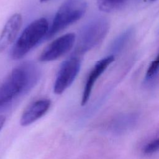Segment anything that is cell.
I'll return each instance as SVG.
<instances>
[{
  "mask_svg": "<svg viewBox=\"0 0 159 159\" xmlns=\"http://www.w3.org/2000/svg\"><path fill=\"white\" fill-rule=\"evenodd\" d=\"M114 60V55H109L99 60L94 65L88 76L84 87L81 102L82 106H84L88 102L96 81Z\"/></svg>",
  "mask_w": 159,
  "mask_h": 159,
  "instance_id": "cell-7",
  "label": "cell"
},
{
  "mask_svg": "<svg viewBox=\"0 0 159 159\" xmlns=\"http://www.w3.org/2000/svg\"><path fill=\"white\" fill-rule=\"evenodd\" d=\"M40 2H46V1H49V0H40Z\"/></svg>",
  "mask_w": 159,
  "mask_h": 159,
  "instance_id": "cell-15",
  "label": "cell"
},
{
  "mask_svg": "<svg viewBox=\"0 0 159 159\" xmlns=\"http://www.w3.org/2000/svg\"><path fill=\"white\" fill-rule=\"evenodd\" d=\"M5 121H6V117L4 116H0V131L1 130L2 128L3 127Z\"/></svg>",
  "mask_w": 159,
  "mask_h": 159,
  "instance_id": "cell-14",
  "label": "cell"
},
{
  "mask_svg": "<svg viewBox=\"0 0 159 159\" xmlns=\"http://www.w3.org/2000/svg\"><path fill=\"white\" fill-rule=\"evenodd\" d=\"M136 120V117L130 115H127L120 117L112 123V128L114 131L120 132L130 128Z\"/></svg>",
  "mask_w": 159,
  "mask_h": 159,
  "instance_id": "cell-10",
  "label": "cell"
},
{
  "mask_svg": "<svg viewBox=\"0 0 159 159\" xmlns=\"http://www.w3.org/2000/svg\"><path fill=\"white\" fill-rule=\"evenodd\" d=\"M75 39L73 33H68L58 37L43 50L39 55V61L47 62L58 59L73 47Z\"/></svg>",
  "mask_w": 159,
  "mask_h": 159,
  "instance_id": "cell-6",
  "label": "cell"
},
{
  "mask_svg": "<svg viewBox=\"0 0 159 159\" xmlns=\"http://www.w3.org/2000/svg\"><path fill=\"white\" fill-rule=\"evenodd\" d=\"M159 148V139L158 137L152 139L149 142H147L142 148L141 150L143 154L145 155H152L158 150Z\"/></svg>",
  "mask_w": 159,
  "mask_h": 159,
  "instance_id": "cell-12",
  "label": "cell"
},
{
  "mask_svg": "<svg viewBox=\"0 0 159 159\" xmlns=\"http://www.w3.org/2000/svg\"><path fill=\"white\" fill-rule=\"evenodd\" d=\"M22 24L20 14L12 15L6 23L0 35V53L12 43L17 35Z\"/></svg>",
  "mask_w": 159,
  "mask_h": 159,
  "instance_id": "cell-8",
  "label": "cell"
},
{
  "mask_svg": "<svg viewBox=\"0 0 159 159\" xmlns=\"http://www.w3.org/2000/svg\"><path fill=\"white\" fill-rule=\"evenodd\" d=\"M81 66V60L74 55L61 65L53 85V92L57 94L63 93L73 82Z\"/></svg>",
  "mask_w": 159,
  "mask_h": 159,
  "instance_id": "cell-5",
  "label": "cell"
},
{
  "mask_svg": "<svg viewBox=\"0 0 159 159\" xmlns=\"http://www.w3.org/2000/svg\"><path fill=\"white\" fill-rule=\"evenodd\" d=\"M109 28V22L104 17L90 21L80 33L75 55H83L97 46L105 38Z\"/></svg>",
  "mask_w": 159,
  "mask_h": 159,
  "instance_id": "cell-4",
  "label": "cell"
},
{
  "mask_svg": "<svg viewBox=\"0 0 159 159\" xmlns=\"http://www.w3.org/2000/svg\"><path fill=\"white\" fill-rule=\"evenodd\" d=\"M87 8L85 0H66L58 8L46 37L52 38L59 32L78 21L84 14Z\"/></svg>",
  "mask_w": 159,
  "mask_h": 159,
  "instance_id": "cell-3",
  "label": "cell"
},
{
  "mask_svg": "<svg viewBox=\"0 0 159 159\" xmlns=\"http://www.w3.org/2000/svg\"><path fill=\"white\" fill-rule=\"evenodd\" d=\"M150 1H156V0H150Z\"/></svg>",
  "mask_w": 159,
  "mask_h": 159,
  "instance_id": "cell-16",
  "label": "cell"
},
{
  "mask_svg": "<svg viewBox=\"0 0 159 159\" xmlns=\"http://www.w3.org/2000/svg\"><path fill=\"white\" fill-rule=\"evenodd\" d=\"M39 78V69L32 62H24L14 68L0 85V109L28 93Z\"/></svg>",
  "mask_w": 159,
  "mask_h": 159,
  "instance_id": "cell-1",
  "label": "cell"
},
{
  "mask_svg": "<svg viewBox=\"0 0 159 159\" xmlns=\"http://www.w3.org/2000/svg\"><path fill=\"white\" fill-rule=\"evenodd\" d=\"M51 102L48 99L37 100L30 104L22 113L20 124L22 126H27L44 116L50 107Z\"/></svg>",
  "mask_w": 159,
  "mask_h": 159,
  "instance_id": "cell-9",
  "label": "cell"
},
{
  "mask_svg": "<svg viewBox=\"0 0 159 159\" xmlns=\"http://www.w3.org/2000/svg\"><path fill=\"white\" fill-rule=\"evenodd\" d=\"M49 24L45 18L36 19L22 31L11 50V57L19 60L26 55L47 35Z\"/></svg>",
  "mask_w": 159,
  "mask_h": 159,
  "instance_id": "cell-2",
  "label": "cell"
},
{
  "mask_svg": "<svg viewBox=\"0 0 159 159\" xmlns=\"http://www.w3.org/2000/svg\"><path fill=\"white\" fill-rule=\"evenodd\" d=\"M127 0H97L99 9L104 12H111L122 6Z\"/></svg>",
  "mask_w": 159,
  "mask_h": 159,
  "instance_id": "cell-11",
  "label": "cell"
},
{
  "mask_svg": "<svg viewBox=\"0 0 159 159\" xmlns=\"http://www.w3.org/2000/svg\"><path fill=\"white\" fill-rule=\"evenodd\" d=\"M158 65L159 58L158 55H157L156 58L151 62L147 69L146 73V79L147 80H149L150 79L153 78V76H155L157 74L158 70Z\"/></svg>",
  "mask_w": 159,
  "mask_h": 159,
  "instance_id": "cell-13",
  "label": "cell"
}]
</instances>
